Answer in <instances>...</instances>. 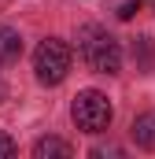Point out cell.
<instances>
[{
	"instance_id": "7",
	"label": "cell",
	"mask_w": 155,
	"mask_h": 159,
	"mask_svg": "<svg viewBox=\"0 0 155 159\" xmlns=\"http://www.w3.org/2000/svg\"><path fill=\"white\" fill-rule=\"evenodd\" d=\"M11 156H15V141L7 133H0V159H11Z\"/></svg>"
},
{
	"instance_id": "8",
	"label": "cell",
	"mask_w": 155,
	"mask_h": 159,
	"mask_svg": "<svg viewBox=\"0 0 155 159\" xmlns=\"http://www.w3.org/2000/svg\"><path fill=\"white\" fill-rule=\"evenodd\" d=\"M133 11H137V4H133V0H129V4H122V7H118V19H129V15H133Z\"/></svg>"
},
{
	"instance_id": "2",
	"label": "cell",
	"mask_w": 155,
	"mask_h": 159,
	"mask_svg": "<svg viewBox=\"0 0 155 159\" xmlns=\"http://www.w3.org/2000/svg\"><path fill=\"white\" fill-rule=\"evenodd\" d=\"M70 115H74L78 129H85V133H104L107 126H111V100L104 96V93H96V89H85V93H78L74 104H70Z\"/></svg>"
},
{
	"instance_id": "4",
	"label": "cell",
	"mask_w": 155,
	"mask_h": 159,
	"mask_svg": "<svg viewBox=\"0 0 155 159\" xmlns=\"http://www.w3.org/2000/svg\"><path fill=\"white\" fill-rule=\"evenodd\" d=\"M33 156L37 159H70L74 148L67 141H59V137H41L37 144H33Z\"/></svg>"
},
{
	"instance_id": "9",
	"label": "cell",
	"mask_w": 155,
	"mask_h": 159,
	"mask_svg": "<svg viewBox=\"0 0 155 159\" xmlns=\"http://www.w3.org/2000/svg\"><path fill=\"white\" fill-rule=\"evenodd\" d=\"M0 100H4V78H0Z\"/></svg>"
},
{
	"instance_id": "5",
	"label": "cell",
	"mask_w": 155,
	"mask_h": 159,
	"mask_svg": "<svg viewBox=\"0 0 155 159\" xmlns=\"http://www.w3.org/2000/svg\"><path fill=\"white\" fill-rule=\"evenodd\" d=\"M22 56V37L7 26H0V63H15Z\"/></svg>"
},
{
	"instance_id": "1",
	"label": "cell",
	"mask_w": 155,
	"mask_h": 159,
	"mask_svg": "<svg viewBox=\"0 0 155 159\" xmlns=\"http://www.w3.org/2000/svg\"><path fill=\"white\" fill-rule=\"evenodd\" d=\"M78 52L96 74H118V67H122V48L104 26H81L78 30Z\"/></svg>"
},
{
	"instance_id": "3",
	"label": "cell",
	"mask_w": 155,
	"mask_h": 159,
	"mask_svg": "<svg viewBox=\"0 0 155 159\" xmlns=\"http://www.w3.org/2000/svg\"><path fill=\"white\" fill-rule=\"evenodd\" d=\"M33 70H37L41 85H59L70 70V48L59 37H44L33 52Z\"/></svg>"
},
{
	"instance_id": "6",
	"label": "cell",
	"mask_w": 155,
	"mask_h": 159,
	"mask_svg": "<svg viewBox=\"0 0 155 159\" xmlns=\"http://www.w3.org/2000/svg\"><path fill=\"white\" fill-rule=\"evenodd\" d=\"M133 141L140 148H155V111H148L133 122Z\"/></svg>"
}]
</instances>
